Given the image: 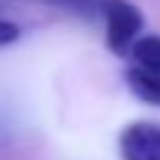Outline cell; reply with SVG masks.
Here are the masks:
<instances>
[{
	"label": "cell",
	"mask_w": 160,
	"mask_h": 160,
	"mask_svg": "<svg viewBox=\"0 0 160 160\" xmlns=\"http://www.w3.org/2000/svg\"><path fill=\"white\" fill-rule=\"evenodd\" d=\"M107 48L119 57H128L133 42L142 36V12L131 0H107L101 12Z\"/></svg>",
	"instance_id": "1"
},
{
	"label": "cell",
	"mask_w": 160,
	"mask_h": 160,
	"mask_svg": "<svg viewBox=\"0 0 160 160\" xmlns=\"http://www.w3.org/2000/svg\"><path fill=\"white\" fill-rule=\"evenodd\" d=\"M122 160H160V122L139 119L122 128L119 133Z\"/></svg>",
	"instance_id": "2"
},
{
	"label": "cell",
	"mask_w": 160,
	"mask_h": 160,
	"mask_svg": "<svg viewBox=\"0 0 160 160\" xmlns=\"http://www.w3.org/2000/svg\"><path fill=\"white\" fill-rule=\"evenodd\" d=\"M125 77H128V86H131V92L137 98L160 107V71H148V68H139V65H131Z\"/></svg>",
	"instance_id": "3"
},
{
	"label": "cell",
	"mask_w": 160,
	"mask_h": 160,
	"mask_svg": "<svg viewBox=\"0 0 160 160\" xmlns=\"http://www.w3.org/2000/svg\"><path fill=\"white\" fill-rule=\"evenodd\" d=\"M131 62L139 65V68H148V71H160V36L154 33H142L131 48Z\"/></svg>",
	"instance_id": "4"
},
{
	"label": "cell",
	"mask_w": 160,
	"mask_h": 160,
	"mask_svg": "<svg viewBox=\"0 0 160 160\" xmlns=\"http://www.w3.org/2000/svg\"><path fill=\"white\" fill-rule=\"evenodd\" d=\"M45 3L59 6V9H65V12H74L80 18H101L107 0H45Z\"/></svg>",
	"instance_id": "5"
},
{
	"label": "cell",
	"mask_w": 160,
	"mask_h": 160,
	"mask_svg": "<svg viewBox=\"0 0 160 160\" xmlns=\"http://www.w3.org/2000/svg\"><path fill=\"white\" fill-rule=\"evenodd\" d=\"M18 39H21V27H18V24H12V21H3V18H0V48L15 45Z\"/></svg>",
	"instance_id": "6"
}]
</instances>
